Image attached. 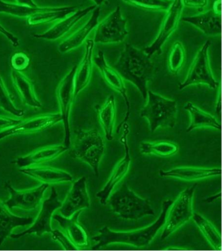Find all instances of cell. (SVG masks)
<instances>
[{"label": "cell", "mask_w": 222, "mask_h": 251, "mask_svg": "<svg viewBox=\"0 0 222 251\" xmlns=\"http://www.w3.org/2000/svg\"><path fill=\"white\" fill-rule=\"evenodd\" d=\"M14 86L22 100L29 107L40 108L42 106L35 92L34 84L26 76L20 71H12Z\"/></svg>", "instance_id": "cell-26"}, {"label": "cell", "mask_w": 222, "mask_h": 251, "mask_svg": "<svg viewBox=\"0 0 222 251\" xmlns=\"http://www.w3.org/2000/svg\"><path fill=\"white\" fill-rule=\"evenodd\" d=\"M192 220L199 228L206 240L213 247L214 250L221 251L222 248L221 235L217 229L207 219L199 213H194Z\"/></svg>", "instance_id": "cell-31"}, {"label": "cell", "mask_w": 222, "mask_h": 251, "mask_svg": "<svg viewBox=\"0 0 222 251\" xmlns=\"http://www.w3.org/2000/svg\"><path fill=\"white\" fill-rule=\"evenodd\" d=\"M17 3L21 5L29 6V7H38L37 4L35 3L33 0H15Z\"/></svg>", "instance_id": "cell-41"}, {"label": "cell", "mask_w": 222, "mask_h": 251, "mask_svg": "<svg viewBox=\"0 0 222 251\" xmlns=\"http://www.w3.org/2000/svg\"><path fill=\"white\" fill-rule=\"evenodd\" d=\"M108 201L113 211L126 220L137 221L155 214L150 201L136 195L126 183L112 194Z\"/></svg>", "instance_id": "cell-4"}, {"label": "cell", "mask_w": 222, "mask_h": 251, "mask_svg": "<svg viewBox=\"0 0 222 251\" xmlns=\"http://www.w3.org/2000/svg\"><path fill=\"white\" fill-rule=\"evenodd\" d=\"M21 122V120L14 119L9 117H5V116H0V132L7 130L12 126L17 125Z\"/></svg>", "instance_id": "cell-38"}, {"label": "cell", "mask_w": 222, "mask_h": 251, "mask_svg": "<svg viewBox=\"0 0 222 251\" xmlns=\"http://www.w3.org/2000/svg\"><path fill=\"white\" fill-rule=\"evenodd\" d=\"M82 211L74 213L71 217H63L59 214L53 215L52 219L59 223L69 240L79 249L89 246L88 232L86 228L79 223L78 218Z\"/></svg>", "instance_id": "cell-17"}, {"label": "cell", "mask_w": 222, "mask_h": 251, "mask_svg": "<svg viewBox=\"0 0 222 251\" xmlns=\"http://www.w3.org/2000/svg\"><path fill=\"white\" fill-rule=\"evenodd\" d=\"M104 149V142L98 130H80L77 133L71 155L88 164L98 178L99 165Z\"/></svg>", "instance_id": "cell-5"}, {"label": "cell", "mask_w": 222, "mask_h": 251, "mask_svg": "<svg viewBox=\"0 0 222 251\" xmlns=\"http://www.w3.org/2000/svg\"><path fill=\"white\" fill-rule=\"evenodd\" d=\"M46 7H32L21 5L19 3H11L0 0V13L15 16L21 18H28L34 14L43 11Z\"/></svg>", "instance_id": "cell-32"}, {"label": "cell", "mask_w": 222, "mask_h": 251, "mask_svg": "<svg viewBox=\"0 0 222 251\" xmlns=\"http://www.w3.org/2000/svg\"><path fill=\"white\" fill-rule=\"evenodd\" d=\"M211 41L207 40L196 55L185 80L179 84L178 89L184 90L196 84H206L211 89L217 88V81L214 77L210 65L209 51Z\"/></svg>", "instance_id": "cell-7"}, {"label": "cell", "mask_w": 222, "mask_h": 251, "mask_svg": "<svg viewBox=\"0 0 222 251\" xmlns=\"http://www.w3.org/2000/svg\"><path fill=\"white\" fill-rule=\"evenodd\" d=\"M182 20L197 27L205 35L217 36L221 33V15L215 13L213 9L198 15L183 17Z\"/></svg>", "instance_id": "cell-25"}, {"label": "cell", "mask_w": 222, "mask_h": 251, "mask_svg": "<svg viewBox=\"0 0 222 251\" xmlns=\"http://www.w3.org/2000/svg\"><path fill=\"white\" fill-rule=\"evenodd\" d=\"M197 183L183 190L175 201L172 202L166 214L161 240L169 238L193 216V201Z\"/></svg>", "instance_id": "cell-6"}, {"label": "cell", "mask_w": 222, "mask_h": 251, "mask_svg": "<svg viewBox=\"0 0 222 251\" xmlns=\"http://www.w3.org/2000/svg\"><path fill=\"white\" fill-rule=\"evenodd\" d=\"M100 15V6H97L93 11L92 15L86 24L76 32L71 35L59 45L58 49L61 53L70 52L78 49L86 41L87 38L99 23Z\"/></svg>", "instance_id": "cell-22"}, {"label": "cell", "mask_w": 222, "mask_h": 251, "mask_svg": "<svg viewBox=\"0 0 222 251\" xmlns=\"http://www.w3.org/2000/svg\"><path fill=\"white\" fill-rule=\"evenodd\" d=\"M68 150L69 148L65 145L47 146V147L35 150L25 157L18 158L13 161V163L19 166L21 169L22 168L31 167V166L41 165V164L57 159Z\"/></svg>", "instance_id": "cell-21"}, {"label": "cell", "mask_w": 222, "mask_h": 251, "mask_svg": "<svg viewBox=\"0 0 222 251\" xmlns=\"http://www.w3.org/2000/svg\"><path fill=\"white\" fill-rule=\"evenodd\" d=\"M0 109L17 117H22L25 115V110L17 108L14 104L2 78L1 73H0Z\"/></svg>", "instance_id": "cell-34"}, {"label": "cell", "mask_w": 222, "mask_h": 251, "mask_svg": "<svg viewBox=\"0 0 222 251\" xmlns=\"http://www.w3.org/2000/svg\"><path fill=\"white\" fill-rule=\"evenodd\" d=\"M97 7L96 5H91L84 9L77 10L74 13L61 20L59 23L43 33L33 35L35 38L47 41H55L67 34L83 18L88 15Z\"/></svg>", "instance_id": "cell-18"}, {"label": "cell", "mask_w": 222, "mask_h": 251, "mask_svg": "<svg viewBox=\"0 0 222 251\" xmlns=\"http://www.w3.org/2000/svg\"><path fill=\"white\" fill-rule=\"evenodd\" d=\"M125 3L150 11H166L173 0H122Z\"/></svg>", "instance_id": "cell-35"}, {"label": "cell", "mask_w": 222, "mask_h": 251, "mask_svg": "<svg viewBox=\"0 0 222 251\" xmlns=\"http://www.w3.org/2000/svg\"><path fill=\"white\" fill-rule=\"evenodd\" d=\"M177 103L161 95L148 90L146 104L140 116L148 120L150 132L158 128H173L177 122Z\"/></svg>", "instance_id": "cell-3"}, {"label": "cell", "mask_w": 222, "mask_h": 251, "mask_svg": "<svg viewBox=\"0 0 222 251\" xmlns=\"http://www.w3.org/2000/svg\"><path fill=\"white\" fill-rule=\"evenodd\" d=\"M213 9L215 13L221 15V0H216L213 4Z\"/></svg>", "instance_id": "cell-42"}, {"label": "cell", "mask_w": 222, "mask_h": 251, "mask_svg": "<svg viewBox=\"0 0 222 251\" xmlns=\"http://www.w3.org/2000/svg\"><path fill=\"white\" fill-rule=\"evenodd\" d=\"M184 6L187 7L203 9L208 5V0H182Z\"/></svg>", "instance_id": "cell-40"}, {"label": "cell", "mask_w": 222, "mask_h": 251, "mask_svg": "<svg viewBox=\"0 0 222 251\" xmlns=\"http://www.w3.org/2000/svg\"><path fill=\"white\" fill-rule=\"evenodd\" d=\"M77 65H74L68 74L59 83L57 89V98L58 100L60 114L65 128V145L69 148L71 145L70 114L73 102L76 97L74 96V76Z\"/></svg>", "instance_id": "cell-10"}, {"label": "cell", "mask_w": 222, "mask_h": 251, "mask_svg": "<svg viewBox=\"0 0 222 251\" xmlns=\"http://www.w3.org/2000/svg\"><path fill=\"white\" fill-rule=\"evenodd\" d=\"M51 234H52L53 240L59 243L65 250H79V249L69 240V238L64 232L59 230H53Z\"/></svg>", "instance_id": "cell-37"}, {"label": "cell", "mask_w": 222, "mask_h": 251, "mask_svg": "<svg viewBox=\"0 0 222 251\" xmlns=\"http://www.w3.org/2000/svg\"><path fill=\"white\" fill-rule=\"evenodd\" d=\"M77 11L76 6H65L59 7H46L43 11L39 12L27 18L29 25H36L42 24L64 19L69 15Z\"/></svg>", "instance_id": "cell-28"}, {"label": "cell", "mask_w": 222, "mask_h": 251, "mask_svg": "<svg viewBox=\"0 0 222 251\" xmlns=\"http://www.w3.org/2000/svg\"><path fill=\"white\" fill-rule=\"evenodd\" d=\"M126 25L127 23L123 15L120 6H117L114 11L97 25L93 39L95 44L123 42L128 34Z\"/></svg>", "instance_id": "cell-8"}, {"label": "cell", "mask_w": 222, "mask_h": 251, "mask_svg": "<svg viewBox=\"0 0 222 251\" xmlns=\"http://www.w3.org/2000/svg\"><path fill=\"white\" fill-rule=\"evenodd\" d=\"M0 33L3 34L4 36L6 37V38L8 39L11 42L12 45L15 47H18L20 45V41L19 38L15 35L13 34L9 31H8L5 27H4L3 25L0 23Z\"/></svg>", "instance_id": "cell-39"}, {"label": "cell", "mask_w": 222, "mask_h": 251, "mask_svg": "<svg viewBox=\"0 0 222 251\" xmlns=\"http://www.w3.org/2000/svg\"><path fill=\"white\" fill-rule=\"evenodd\" d=\"M30 60L26 54L23 52H17L12 56L11 65L13 70L20 71L25 70L28 67Z\"/></svg>", "instance_id": "cell-36"}, {"label": "cell", "mask_w": 222, "mask_h": 251, "mask_svg": "<svg viewBox=\"0 0 222 251\" xmlns=\"http://www.w3.org/2000/svg\"><path fill=\"white\" fill-rule=\"evenodd\" d=\"M93 63L98 67L99 70L100 71L101 75H102L107 84H109L111 88L114 89L119 94L122 95L124 99V102H125V117H124L122 123L120 124V125L118 126V132H120L121 127L123 124L127 122L128 120H129L130 115V102L129 98H128L124 78L114 67L110 66L107 63L103 51H99L97 56L93 59Z\"/></svg>", "instance_id": "cell-13"}, {"label": "cell", "mask_w": 222, "mask_h": 251, "mask_svg": "<svg viewBox=\"0 0 222 251\" xmlns=\"http://www.w3.org/2000/svg\"><path fill=\"white\" fill-rule=\"evenodd\" d=\"M184 109L188 111L190 116V123L186 128L187 132H192L196 128L209 127L219 130L221 125L217 118L197 107L192 102H186Z\"/></svg>", "instance_id": "cell-27"}, {"label": "cell", "mask_w": 222, "mask_h": 251, "mask_svg": "<svg viewBox=\"0 0 222 251\" xmlns=\"http://www.w3.org/2000/svg\"><path fill=\"white\" fill-rule=\"evenodd\" d=\"M49 185L43 183L35 188L19 191L16 190L9 182L5 183L9 191V199L5 201L9 209L19 208L25 211L35 210L40 204Z\"/></svg>", "instance_id": "cell-14"}, {"label": "cell", "mask_w": 222, "mask_h": 251, "mask_svg": "<svg viewBox=\"0 0 222 251\" xmlns=\"http://www.w3.org/2000/svg\"><path fill=\"white\" fill-rule=\"evenodd\" d=\"M31 217H23L14 215L9 210L5 202L0 199V246L11 236L17 227L26 226L33 223Z\"/></svg>", "instance_id": "cell-24"}, {"label": "cell", "mask_w": 222, "mask_h": 251, "mask_svg": "<svg viewBox=\"0 0 222 251\" xmlns=\"http://www.w3.org/2000/svg\"><path fill=\"white\" fill-rule=\"evenodd\" d=\"M123 129V134L121 137L120 141L124 146L125 154L121 161L117 164L108 181L103 187V188L97 193L96 197L102 205H106L108 201L109 198L116 188L118 183L124 178V176L129 171L130 163H131V157H130V148L128 144L127 135L129 133V126L127 124H124L121 127ZM120 129V130H121Z\"/></svg>", "instance_id": "cell-12"}, {"label": "cell", "mask_w": 222, "mask_h": 251, "mask_svg": "<svg viewBox=\"0 0 222 251\" xmlns=\"http://www.w3.org/2000/svg\"><path fill=\"white\" fill-rule=\"evenodd\" d=\"M95 43L93 40L86 41V50L79 66H77L74 76V96L77 97L90 82L92 76L93 65V50Z\"/></svg>", "instance_id": "cell-23"}, {"label": "cell", "mask_w": 222, "mask_h": 251, "mask_svg": "<svg viewBox=\"0 0 222 251\" xmlns=\"http://www.w3.org/2000/svg\"><path fill=\"white\" fill-rule=\"evenodd\" d=\"M183 9L182 0H173L171 6L166 11L167 13L162 22L159 33L155 40L151 45L146 47L143 50L150 58H152L154 55L162 54V47L177 28L181 19Z\"/></svg>", "instance_id": "cell-9"}, {"label": "cell", "mask_w": 222, "mask_h": 251, "mask_svg": "<svg viewBox=\"0 0 222 251\" xmlns=\"http://www.w3.org/2000/svg\"><path fill=\"white\" fill-rule=\"evenodd\" d=\"M218 198V195H216L215 196H214V197H210V198H208L207 199H206L205 200V201H207V202H210L211 203V201L212 200H214L215 199V201H217V199Z\"/></svg>", "instance_id": "cell-44"}, {"label": "cell", "mask_w": 222, "mask_h": 251, "mask_svg": "<svg viewBox=\"0 0 222 251\" xmlns=\"http://www.w3.org/2000/svg\"><path fill=\"white\" fill-rule=\"evenodd\" d=\"M90 205L87 178L82 176L73 183L59 209L61 215L69 218L78 211L89 208Z\"/></svg>", "instance_id": "cell-15"}, {"label": "cell", "mask_w": 222, "mask_h": 251, "mask_svg": "<svg viewBox=\"0 0 222 251\" xmlns=\"http://www.w3.org/2000/svg\"><path fill=\"white\" fill-rule=\"evenodd\" d=\"M92 1L97 6H100L102 4H108V1L107 0H92Z\"/></svg>", "instance_id": "cell-43"}, {"label": "cell", "mask_w": 222, "mask_h": 251, "mask_svg": "<svg viewBox=\"0 0 222 251\" xmlns=\"http://www.w3.org/2000/svg\"><path fill=\"white\" fill-rule=\"evenodd\" d=\"M178 149V144L173 142H142L140 144L141 153L144 155L171 157L177 154Z\"/></svg>", "instance_id": "cell-30"}, {"label": "cell", "mask_w": 222, "mask_h": 251, "mask_svg": "<svg viewBox=\"0 0 222 251\" xmlns=\"http://www.w3.org/2000/svg\"><path fill=\"white\" fill-rule=\"evenodd\" d=\"M221 170L218 168L182 167L174 168L169 171L160 170L159 175L163 177L192 181L201 180L221 175Z\"/></svg>", "instance_id": "cell-20"}, {"label": "cell", "mask_w": 222, "mask_h": 251, "mask_svg": "<svg viewBox=\"0 0 222 251\" xmlns=\"http://www.w3.org/2000/svg\"><path fill=\"white\" fill-rule=\"evenodd\" d=\"M173 201L166 200L162 203V211L155 222L149 226L130 232H116L104 226L99 230V234L93 237L96 244L93 250H100L105 246L115 244L128 245L136 248L149 246L160 229L165 224L166 214Z\"/></svg>", "instance_id": "cell-2"}, {"label": "cell", "mask_w": 222, "mask_h": 251, "mask_svg": "<svg viewBox=\"0 0 222 251\" xmlns=\"http://www.w3.org/2000/svg\"><path fill=\"white\" fill-rule=\"evenodd\" d=\"M62 121L60 114H49L21 121L17 125L0 132V140L15 134L33 133L51 127Z\"/></svg>", "instance_id": "cell-16"}, {"label": "cell", "mask_w": 222, "mask_h": 251, "mask_svg": "<svg viewBox=\"0 0 222 251\" xmlns=\"http://www.w3.org/2000/svg\"><path fill=\"white\" fill-rule=\"evenodd\" d=\"M115 69L124 80L129 81L140 91L144 100L148 95V84L153 78L155 67L151 58L143 50L126 43L120 58L115 63Z\"/></svg>", "instance_id": "cell-1"}, {"label": "cell", "mask_w": 222, "mask_h": 251, "mask_svg": "<svg viewBox=\"0 0 222 251\" xmlns=\"http://www.w3.org/2000/svg\"><path fill=\"white\" fill-rule=\"evenodd\" d=\"M186 60V52L183 45L176 41L172 47L168 58V67L172 74H177Z\"/></svg>", "instance_id": "cell-33"}, {"label": "cell", "mask_w": 222, "mask_h": 251, "mask_svg": "<svg viewBox=\"0 0 222 251\" xmlns=\"http://www.w3.org/2000/svg\"><path fill=\"white\" fill-rule=\"evenodd\" d=\"M19 171L24 175L47 183L48 185L59 184V183L72 182L73 176L71 174L63 170L50 167H29L22 168Z\"/></svg>", "instance_id": "cell-19"}, {"label": "cell", "mask_w": 222, "mask_h": 251, "mask_svg": "<svg viewBox=\"0 0 222 251\" xmlns=\"http://www.w3.org/2000/svg\"><path fill=\"white\" fill-rule=\"evenodd\" d=\"M61 204L62 202L59 201L56 190L52 187L51 189L50 195L49 199L43 201L42 207L32 225L27 230L18 234H11L10 237L17 240L27 235L35 234L37 236H42L46 233H51L53 230L51 225V219L53 213L57 209L60 208Z\"/></svg>", "instance_id": "cell-11"}, {"label": "cell", "mask_w": 222, "mask_h": 251, "mask_svg": "<svg viewBox=\"0 0 222 251\" xmlns=\"http://www.w3.org/2000/svg\"><path fill=\"white\" fill-rule=\"evenodd\" d=\"M99 117L104 130L105 138L111 141L114 138L116 118V99L114 95H110L99 110Z\"/></svg>", "instance_id": "cell-29"}]
</instances>
